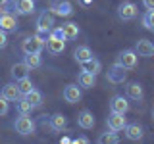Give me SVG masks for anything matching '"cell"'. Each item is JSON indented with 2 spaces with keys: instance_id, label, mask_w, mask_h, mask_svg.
Wrapping results in <instances>:
<instances>
[{
  "instance_id": "1",
  "label": "cell",
  "mask_w": 154,
  "mask_h": 144,
  "mask_svg": "<svg viewBox=\"0 0 154 144\" xmlns=\"http://www.w3.org/2000/svg\"><path fill=\"white\" fill-rule=\"evenodd\" d=\"M14 129H16V133H19L21 136H27V134H33L37 129L35 121H33L29 115H21L19 113V117L14 121Z\"/></svg>"
},
{
  "instance_id": "2",
  "label": "cell",
  "mask_w": 154,
  "mask_h": 144,
  "mask_svg": "<svg viewBox=\"0 0 154 144\" xmlns=\"http://www.w3.org/2000/svg\"><path fill=\"white\" fill-rule=\"evenodd\" d=\"M137 58H139L137 52L131 50V48H127V50H122L118 54V58H116V64H119L122 67H125V69H133V67L137 65Z\"/></svg>"
},
{
  "instance_id": "3",
  "label": "cell",
  "mask_w": 154,
  "mask_h": 144,
  "mask_svg": "<svg viewBox=\"0 0 154 144\" xmlns=\"http://www.w3.org/2000/svg\"><path fill=\"white\" fill-rule=\"evenodd\" d=\"M50 10L62 17H69L73 14V6L69 0H50Z\"/></svg>"
},
{
  "instance_id": "4",
  "label": "cell",
  "mask_w": 154,
  "mask_h": 144,
  "mask_svg": "<svg viewBox=\"0 0 154 144\" xmlns=\"http://www.w3.org/2000/svg\"><path fill=\"white\" fill-rule=\"evenodd\" d=\"M23 52L25 54H41L42 48H45V40H41L38 37H27L25 40H23Z\"/></svg>"
},
{
  "instance_id": "5",
  "label": "cell",
  "mask_w": 154,
  "mask_h": 144,
  "mask_svg": "<svg viewBox=\"0 0 154 144\" xmlns=\"http://www.w3.org/2000/svg\"><path fill=\"white\" fill-rule=\"evenodd\" d=\"M106 79H108L112 85H119V83H123V81L127 79V69H125V67H122L119 64H114V65L108 69Z\"/></svg>"
},
{
  "instance_id": "6",
  "label": "cell",
  "mask_w": 154,
  "mask_h": 144,
  "mask_svg": "<svg viewBox=\"0 0 154 144\" xmlns=\"http://www.w3.org/2000/svg\"><path fill=\"white\" fill-rule=\"evenodd\" d=\"M106 125H108V129H110V131H114V133L123 131V127L127 125L125 113H116V112H110L108 119H106Z\"/></svg>"
},
{
  "instance_id": "7",
  "label": "cell",
  "mask_w": 154,
  "mask_h": 144,
  "mask_svg": "<svg viewBox=\"0 0 154 144\" xmlns=\"http://www.w3.org/2000/svg\"><path fill=\"white\" fill-rule=\"evenodd\" d=\"M118 17L122 21H131L137 17V6L133 2H123L118 6Z\"/></svg>"
},
{
  "instance_id": "8",
  "label": "cell",
  "mask_w": 154,
  "mask_h": 144,
  "mask_svg": "<svg viewBox=\"0 0 154 144\" xmlns=\"http://www.w3.org/2000/svg\"><path fill=\"white\" fill-rule=\"evenodd\" d=\"M110 112L116 113H127L129 112V102H127V96L123 94H116L110 100Z\"/></svg>"
},
{
  "instance_id": "9",
  "label": "cell",
  "mask_w": 154,
  "mask_h": 144,
  "mask_svg": "<svg viewBox=\"0 0 154 144\" xmlns=\"http://www.w3.org/2000/svg\"><path fill=\"white\" fill-rule=\"evenodd\" d=\"M17 19L14 14H8V12H2L0 14V29L6 33H16L17 31Z\"/></svg>"
},
{
  "instance_id": "10",
  "label": "cell",
  "mask_w": 154,
  "mask_h": 144,
  "mask_svg": "<svg viewBox=\"0 0 154 144\" xmlns=\"http://www.w3.org/2000/svg\"><path fill=\"white\" fill-rule=\"evenodd\" d=\"M125 96L131 100H137V102H141L144 98V90H143V85L137 83V81H131V83L125 85Z\"/></svg>"
},
{
  "instance_id": "11",
  "label": "cell",
  "mask_w": 154,
  "mask_h": 144,
  "mask_svg": "<svg viewBox=\"0 0 154 144\" xmlns=\"http://www.w3.org/2000/svg\"><path fill=\"white\" fill-rule=\"evenodd\" d=\"M135 52L143 58H152L154 56V42L148 38H139L135 44Z\"/></svg>"
},
{
  "instance_id": "12",
  "label": "cell",
  "mask_w": 154,
  "mask_h": 144,
  "mask_svg": "<svg viewBox=\"0 0 154 144\" xmlns=\"http://www.w3.org/2000/svg\"><path fill=\"white\" fill-rule=\"evenodd\" d=\"M81 86H77V85H67L66 88H64V100L67 104H77L81 100Z\"/></svg>"
},
{
  "instance_id": "13",
  "label": "cell",
  "mask_w": 154,
  "mask_h": 144,
  "mask_svg": "<svg viewBox=\"0 0 154 144\" xmlns=\"http://www.w3.org/2000/svg\"><path fill=\"white\" fill-rule=\"evenodd\" d=\"M123 131H125V136H127L129 140H135V142L141 140L143 134H144V133H143V127H141L139 123H127V125L123 127Z\"/></svg>"
},
{
  "instance_id": "14",
  "label": "cell",
  "mask_w": 154,
  "mask_h": 144,
  "mask_svg": "<svg viewBox=\"0 0 154 144\" xmlns=\"http://www.w3.org/2000/svg\"><path fill=\"white\" fill-rule=\"evenodd\" d=\"M48 127L52 129V131H66V127H67V119H66V115H62V113H54V115H50L48 117Z\"/></svg>"
},
{
  "instance_id": "15",
  "label": "cell",
  "mask_w": 154,
  "mask_h": 144,
  "mask_svg": "<svg viewBox=\"0 0 154 144\" xmlns=\"http://www.w3.org/2000/svg\"><path fill=\"white\" fill-rule=\"evenodd\" d=\"M77 125L81 129H93L94 127V115L89 110H81L79 115H77Z\"/></svg>"
},
{
  "instance_id": "16",
  "label": "cell",
  "mask_w": 154,
  "mask_h": 144,
  "mask_svg": "<svg viewBox=\"0 0 154 144\" xmlns=\"http://www.w3.org/2000/svg\"><path fill=\"white\" fill-rule=\"evenodd\" d=\"M46 48H48V52H52V54H62V52L66 50V40H64V38H56V37L48 35Z\"/></svg>"
},
{
  "instance_id": "17",
  "label": "cell",
  "mask_w": 154,
  "mask_h": 144,
  "mask_svg": "<svg viewBox=\"0 0 154 144\" xmlns=\"http://www.w3.org/2000/svg\"><path fill=\"white\" fill-rule=\"evenodd\" d=\"M0 94L6 100H10V102H16L19 96H21V92H19V88H17V83H6L2 86V92Z\"/></svg>"
},
{
  "instance_id": "18",
  "label": "cell",
  "mask_w": 154,
  "mask_h": 144,
  "mask_svg": "<svg viewBox=\"0 0 154 144\" xmlns=\"http://www.w3.org/2000/svg\"><path fill=\"white\" fill-rule=\"evenodd\" d=\"M77 83H79L81 88H93V86L96 85V75L89 73V71H85V69H81L79 77H77Z\"/></svg>"
},
{
  "instance_id": "19",
  "label": "cell",
  "mask_w": 154,
  "mask_h": 144,
  "mask_svg": "<svg viewBox=\"0 0 154 144\" xmlns=\"http://www.w3.org/2000/svg\"><path fill=\"white\" fill-rule=\"evenodd\" d=\"M62 33H64L66 40H75L77 35H79V25L73 21H66L62 23Z\"/></svg>"
},
{
  "instance_id": "20",
  "label": "cell",
  "mask_w": 154,
  "mask_h": 144,
  "mask_svg": "<svg viewBox=\"0 0 154 144\" xmlns=\"http://www.w3.org/2000/svg\"><path fill=\"white\" fill-rule=\"evenodd\" d=\"M54 27V16L50 12H42L41 16L37 17V29H50Z\"/></svg>"
},
{
  "instance_id": "21",
  "label": "cell",
  "mask_w": 154,
  "mask_h": 144,
  "mask_svg": "<svg viewBox=\"0 0 154 144\" xmlns=\"http://www.w3.org/2000/svg\"><path fill=\"white\" fill-rule=\"evenodd\" d=\"M35 12V0H17V16H29Z\"/></svg>"
},
{
  "instance_id": "22",
  "label": "cell",
  "mask_w": 154,
  "mask_h": 144,
  "mask_svg": "<svg viewBox=\"0 0 154 144\" xmlns=\"http://www.w3.org/2000/svg\"><path fill=\"white\" fill-rule=\"evenodd\" d=\"M29 67L23 64V62H19V64H14L12 65V71H10V73H12V77L16 81H19V79H23V77H29Z\"/></svg>"
},
{
  "instance_id": "23",
  "label": "cell",
  "mask_w": 154,
  "mask_h": 144,
  "mask_svg": "<svg viewBox=\"0 0 154 144\" xmlns=\"http://www.w3.org/2000/svg\"><path fill=\"white\" fill-rule=\"evenodd\" d=\"M73 58H75V62H79V64H83V62H87L89 58H93V52H91V48L89 46H77L75 50H73Z\"/></svg>"
},
{
  "instance_id": "24",
  "label": "cell",
  "mask_w": 154,
  "mask_h": 144,
  "mask_svg": "<svg viewBox=\"0 0 154 144\" xmlns=\"http://www.w3.org/2000/svg\"><path fill=\"white\" fill-rule=\"evenodd\" d=\"M81 67H83L85 71H89V73H93V75H98L100 69H102V64H100L96 58H89L87 62H83V64H81Z\"/></svg>"
},
{
  "instance_id": "25",
  "label": "cell",
  "mask_w": 154,
  "mask_h": 144,
  "mask_svg": "<svg viewBox=\"0 0 154 144\" xmlns=\"http://www.w3.org/2000/svg\"><path fill=\"white\" fill-rule=\"evenodd\" d=\"M16 110H17V112L21 113V115H29V113H31L35 108H33V106L27 102V98H25V96H19V98L16 100Z\"/></svg>"
},
{
  "instance_id": "26",
  "label": "cell",
  "mask_w": 154,
  "mask_h": 144,
  "mask_svg": "<svg viewBox=\"0 0 154 144\" xmlns=\"http://www.w3.org/2000/svg\"><path fill=\"white\" fill-rule=\"evenodd\" d=\"M23 64H25L29 69H37V67H41V64H42L41 54H25V56H23Z\"/></svg>"
},
{
  "instance_id": "27",
  "label": "cell",
  "mask_w": 154,
  "mask_h": 144,
  "mask_svg": "<svg viewBox=\"0 0 154 144\" xmlns=\"http://www.w3.org/2000/svg\"><path fill=\"white\" fill-rule=\"evenodd\" d=\"M25 98H27V102L31 104L33 108H38V106H42V94H41V90H37V88H33L31 92H27Z\"/></svg>"
},
{
  "instance_id": "28",
  "label": "cell",
  "mask_w": 154,
  "mask_h": 144,
  "mask_svg": "<svg viewBox=\"0 0 154 144\" xmlns=\"http://www.w3.org/2000/svg\"><path fill=\"white\" fill-rule=\"evenodd\" d=\"M17 88H19V92H21V96H25L27 92H31L35 86H33V83H31V79H29V77H23V79L17 81Z\"/></svg>"
},
{
  "instance_id": "29",
  "label": "cell",
  "mask_w": 154,
  "mask_h": 144,
  "mask_svg": "<svg viewBox=\"0 0 154 144\" xmlns=\"http://www.w3.org/2000/svg\"><path fill=\"white\" fill-rule=\"evenodd\" d=\"M98 142H100V144H118V142H119V136H118L114 131H110V133L100 134V136H98Z\"/></svg>"
},
{
  "instance_id": "30",
  "label": "cell",
  "mask_w": 154,
  "mask_h": 144,
  "mask_svg": "<svg viewBox=\"0 0 154 144\" xmlns=\"http://www.w3.org/2000/svg\"><path fill=\"white\" fill-rule=\"evenodd\" d=\"M143 25L148 31H154V10H146L143 16Z\"/></svg>"
},
{
  "instance_id": "31",
  "label": "cell",
  "mask_w": 154,
  "mask_h": 144,
  "mask_svg": "<svg viewBox=\"0 0 154 144\" xmlns=\"http://www.w3.org/2000/svg\"><path fill=\"white\" fill-rule=\"evenodd\" d=\"M2 12H8V14H16L17 12V0H4V4L0 6Z\"/></svg>"
},
{
  "instance_id": "32",
  "label": "cell",
  "mask_w": 154,
  "mask_h": 144,
  "mask_svg": "<svg viewBox=\"0 0 154 144\" xmlns=\"http://www.w3.org/2000/svg\"><path fill=\"white\" fill-rule=\"evenodd\" d=\"M10 112V100H6L2 94H0V117H4Z\"/></svg>"
},
{
  "instance_id": "33",
  "label": "cell",
  "mask_w": 154,
  "mask_h": 144,
  "mask_svg": "<svg viewBox=\"0 0 154 144\" xmlns=\"http://www.w3.org/2000/svg\"><path fill=\"white\" fill-rule=\"evenodd\" d=\"M6 46H8V33L0 29V50H2V48H6Z\"/></svg>"
},
{
  "instance_id": "34",
  "label": "cell",
  "mask_w": 154,
  "mask_h": 144,
  "mask_svg": "<svg viewBox=\"0 0 154 144\" xmlns=\"http://www.w3.org/2000/svg\"><path fill=\"white\" fill-rule=\"evenodd\" d=\"M48 35H50V31H48V29H37V33H35V37H38L41 40H46Z\"/></svg>"
},
{
  "instance_id": "35",
  "label": "cell",
  "mask_w": 154,
  "mask_h": 144,
  "mask_svg": "<svg viewBox=\"0 0 154 144\" xmlns=\"http://www.w3.org/2000/svg\"><path fill=\"white\" fill-rule=\"evenodd\" d=\"M71 142H75V144H87V142H89V138H87V136H77Z\"/></svg>"
},
{
  "instance_id": "36",
  "label": "cell",
  "mask_w": 154,
  "mask_h": 144,
  "mask_svg": "<svg viewBox=\"0 0 154 144\" xmlns=\"http://www.w3.org/2000/svg\"><path fill=\"white\" fill-rule=\"evenodd\" d=\"M143 6L146 10H154V0H143Z\"/></svg>"
},
{
  "instance_id": "37",
  "label": "cell",
  "mask_w": 154,
  "mask_h": 144,
  "mask_svg": "<svg viewBox=\"0 0 154 144\" xmlns=\"http://www.w3.org/2000/svg\"><path fill=\"white\" fill-rule=\"evenodd\" d=\"M60 142H64V144H69V142H71V138H69V136H62V140H60Z\"/></svg>"
},
{
  "instance_id": "38",
  "label": "cell",
  "mask_w": 154,
  "mask_h": 144,
  "mask_svg": "<svg viewBox=\"0 0 154 144\" xmlns=\"http://www.w3.org/2000/svg\"><path fill=\"white\" fill-rule=\"evenodd\" d=\"M81 4H83V6H89V4H93V0H79Z\"/></svg>"
},
{
  "instance_id": "39",
  "label": "cell",
  "mask_w": 154,
  "mask_h": 144,
  "mask_svg": "<svg viewBox=\"0 0 154 144\" xmlns=\"http://www.w3.org/2000/svg\"><path fill=\"white\" fill-rule=\"evenodd\" d=\"M2 4H4V0H0V6H2Z\"/></svg>"
},
{
  "instance_id": "40",
  "label": "cell",
  "mask_w": 154,
  "mask_h": 144,
  "mask_svg": "<svg viewBox=\"0 0 154 144\" xmlns=\"http://www.w3.org/2000/svg\"><path fill=\"white\" fill-rule=\"evenodd\" d=\"M152 117H154V110H152Z\"/></svg>"
}]
</instances>
